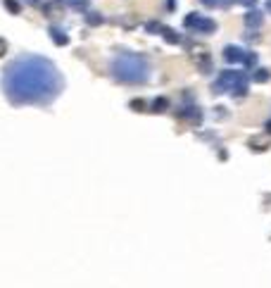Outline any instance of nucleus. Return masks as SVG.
<instances>
[{
  "label": "nucleus",
  "instance_id": "obj_3",
  "mask_svg": "<svg viewBox=\"0 0 271 288\" xmlns=\"http://www.w3.org/2000/svg\"><path fill=\"white\" fill-rule=\"evenodd\" d=\"M262 21H264L262 12H260V10H255V7H252V10H250L248 14H245V24H248L250 29H260Z\"/></svg>",
  "mask_w": 271,
  "mask_h": 288
},
{
  "label": "nucleus",
  "instance_id": "obj_7",
  "mask_svg": "<svg viewBox=\"0 0 271 288\" xmlns=\"http://www.w3.org/2000/svg\"><path fill=\"white\" fill-rule=\"evenodd\" d=\"M5 7L17 14V12H19V2H17V0H5Z\"/></svg>",
  "mask_w": 271,
  "mask_h": 288
},
{
  "label": "nucleus",
  "instance_id": "obj_9",
  "mask_svg": "<svg viewBox=\"0 0 271 288\" xmlns=\"http://www.w3.org/2000/svg\"><path fill=\"white\" fill-rule=\"evenodd\" d=\"M88 21H93V24H98V21H100V17H98V14H88Z\"/></svg>",
  "mask_w": 271,
  "mask_h": 288
},
{
  "label": "nucleus",
  "instance_id": "obj_11",
  "mask_svg": "<svg viewBox=\"0 0 271 288\" xmlns=\"http://www.w3.org/2000/svg\"><path fill=\"white\" fill-rule=\"evenodd\" d=\"M5 48H7V45H5V41H2V38H0V55L5 53Z\"/></svg>",
  "mask_w": 271,
  "mask_h": 288
},
{
  "label": "nucleus",
  "instance_id": "obj_8",
  "mask_svg": "<svg viewBox=\"0 0 271 288\" xmlns=\"http://www.w3.org/2000/svg\"><path fill=\"white\" fill-rule=\"evenodd\" d=\"M245 64H248V67H255V64H257V55H255V53L245 55Z\"/></svg>",
  "mask_w": 271,
  "mask_h": 288
},
{
  "label": "nucleus",
  "instance_id": "obj_10",
  "mask_svg": "<svg viewBox=\"0 0 271 288\" xmlns=\"http://www.w3.org/2000/svg\"><path fill=\"white\" fill-rule=\"evenodd\" d=\"M238 2H243V5H248V7H252V5H255L257 0H238Z\"/></svg>",
  "mask_w": 271,
  "mask_h": 288
},
{
  "label": "nucleus",
  "instance_id": "obj_6",
  "mask_svg": "<svg viewBox=\"0 0 271 288\" xmlns=\"http://www.w3.org/2000/svg\"><path fill=\"white\" fill-rule=\"evenodd\" d=\"M162 36L167 38L169 43H179V36L174 33V29H162Z\"/></svg>",
  "mask_w": 271,
  "mask_h": 288
},
{
  "label": "nucleus",
  "instance_id": "obj_4",
  "mask_svg": "<svg viewBox=\"0 0 271 288\" xmlns=\"http://www.w3.org/2000/svg\"><path fill=\"white\" fill-rule=\"evenodd\" d=\"M50 36H53V38L60 43V45H65V43H67V36L60 31V29H50Z\"/></svg>",
  "mask_w": 271,
  "mask_h": 288
},
{
  "label": "nucleus",
  "instance_id": "obj_12",
  "mask_svg": "<svg viewBox=\"0 0 271 288\" xmlns=\"http://www.w3.org/2000/svg\"><path fill=\"white\" fill-rule=\"evenodd\" d=\"M267 10L271 12V0H267Z\"/></svg>",
  "mask_w": 271,
  "mask_h": 288
},
{
  "label": "nucleus",
  "instance_id": "obj_2",
  "mask_svg": "<svg viewBox=\"0 0 271 288\" xmlns=\"http://www.w3.org/2000/svg\"><path fill=\"white\" fill-rule=\"evenodd\" d=\"M224 60L226 62H245V53L238 45H228V48H224Z\"/></svg>",
  "mask_w": 271,
  "mask_h": 288
},
{
  "label": "nucleus",
  "instance_id": "obj_13",
  "mask_svg": "<svg viewBox=\"0 0 271 288\" xmlns=\"http://www.w3.org/2000/svg\"><path fill=\"white\" fill-rule=\"evenodd\" d=\"M29 2H38V0H29Z\"/></svg>",
  "mask_w": 271,
  "mask_h": 288
},
{
  "label": "nucleus",
  "instance_id": "obj_1",
  "mask_svg": "<svg viewBox=\"0 0 271 288\" xmlns=\"http://www.w3.org/2000/svg\"><path fill=\"white\" fill-rule=\"evenodd\" d=\"M188 29H195V31L200 33H212V31H217V24L212 19H207V17H200V14H188L183 21Z\"/></svg>",
  "mask_w": 271,
  "mask_h": 288
},
{
  "label": "nucleus",
  "instance_id": "obj_5",
  "mask_svg": "<svg viewBox=\"0 0 271 288\" xmlns=\"http://www.w3.org/2000/svg\"><path fill=\"white\" fill-rule=\"evenodd\" d=\"M269 76H271L269 69H257V72H255V81H260V84H262V81H267Z\"/></svg>",
  "mask_w": 271,
  "mask_h": 288
}]
</instances>
